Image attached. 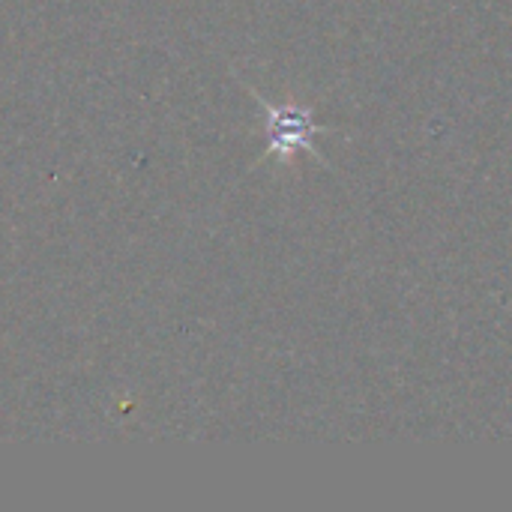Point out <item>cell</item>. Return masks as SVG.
<instances>
[{
    "label": "cell",
    "mask_w": 512,
    "mask_h": 512,
    "mask_svg": "<svg viewBox=\"0 0 512 512\" xmlns=\"http://www.w3.org/2000/svg\"><path fill=\"white\" fill-rule=\"evenodd\" d=\"M255 99L261 102L264 108V117H267V147H264V156H273V159H282L288 162L297 150L309 153L315 162L327 165L315 138L318 135H330L336 129L330 126H321L315 120V111L312 108H300V105H279V102H267L258 90H252Z\"/></svg>",
    "instance_id": "cell-1"
}]
</instances>
